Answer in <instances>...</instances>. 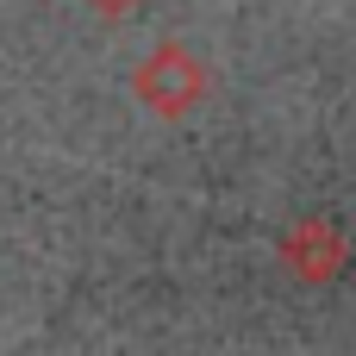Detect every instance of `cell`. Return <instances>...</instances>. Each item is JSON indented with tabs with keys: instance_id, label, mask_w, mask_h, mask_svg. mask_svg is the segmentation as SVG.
Listing matches in <instances>:
<instances>
[{
	"instance_id": "obj_2",
	"label": "cell",
	"mask_w": 356,
	"mask_h": 356,
	"mask_svg": "<svg viewBox=\"0 0 356 356\" xmlns=\"http://www.w3.org/2000/svg\"><path fill=\"white\" fill-rule=\"evenodd\" d=\"M282 263H288V275H294V282L325 288V282H338V275H344V263H350V238H344V225H338V219L307 213V219H294V225L282 232Z\"/></svg>"
},
{
	"instance_id": "obj_1",
	"label": "cell",
	"mask_w": 356,
	"mask_h": 356,
	"mask_svg": "<svg viewBox=\"0 0 356 356\" xmlns=\"http://www.w3.org/2000/svg\"><path fill=\"white\" fill-rule=\"evenodd\" d=\"M131 94H138V106L156 113V119H188V113L213 94V75H207V63H200L181 38H163V44H150L144 63L131 69Z\"/></svg>"
},
{
	"instance_id": "obj_3",
	"label": "cell",
	"mask_w": 356,
	"mask_h": 356,
	"mask_svg": "<svg viewBox=\"0 0 356 356\" xmlns=\"http://www.w3.org/2000/svg\"><path fill=\"white\" fill-rule=\"evenodd\" d=\"M81 6H88V13H100V19H125L138 0H81Z\"/></svg>"
}]
</instances>
